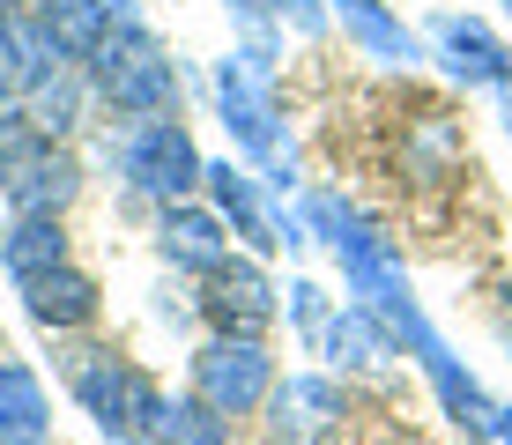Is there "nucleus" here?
Returning a JSON list of instances; mask_svg holds the SVG:
<instances>
[{
    "label": "nucleus",
    "mask_w": 512,
    "mask_h": 445,
    "mask_svg": "<svg viewBox=\"0 0 512 445\" xmlns=\"http://www.w3.org/2000/svg\"><path fill=\"white\" fill-rule=\"evenodd\" d=\"M193 386H201V401L216 408V416H238V408H253L268 394V356L253 342H238V334H223V342L193 364Z\"/></svg>",
    "instance_id": "obj_1"
},
{
    "label": "nucleus",
    "mask_w": 512,
    "mask_h": 445,
    "mask_svg": "<svg viewBox=\"0 0 512 445\" xmlns=\"http://www.w3.org/2000/svg\"><path fill=\"white\" fill-rule=\"evenodd\" d=\"M201 312L216 319L223 334L253 342V334H260V327L275 319L268 275H260V267H245V260H216V267H208V297H201Z\"/></svg>",
    "instance_id": "obj_3"
},
{
    "label": "nucleus",
    "mask_w": 512,
    "mask_h": 445,
    "mask_svg": "<svg viewBox=\"0 0 512 445\" xmlns=\"http://www.w3.org/2000/svg\"><path fill=\"white\" fill-rule=\"evenodd\" d=\"M223 438V416L208 401H193V408H164V445H216Z\"/></svg>",
    "instance_id": "obj_8"
},
{
    "label": "nucleus",
    "mask_w": 512,
    "mask_h": 445,
    "mask_svg": "<svg viewBox=\"0 0 512 445\" xmlns=\"http://www.w3.org/2000/svg\"><path fill=\"white\" fill-rule=\"evenodd\" d=\"M164 253L179 260V267H216L223 260V230L208 223V216H193V208H179V216H164Z\"/></svg>",
    "instance_id": "obj_7"
},
{
    "label": "nucleus",
    "mask_w": 512,
    "mask_h": 445,
    "mask_svg": "<svg viewBox=\"0 0 512 445\" xmlns=\"http://www.w3.org/2000/svg\"><path fill=\"white\" fill-rule=\"evenodd\" d=\"M134 178L149 193H186L193 186V149H186V134L179 127H149L141 134V149H134Z\"/></svg>",
    "instance_id": "obj_5"
},
{
    "label": "nucleus",
    "mask_w": 512,
    "mask_h": 445,
    "mask_svg": "<svg viewBox=\"0 0 512 445\" xmlns=\"http://www.w3.org/2000/svg\"><path fill=\"white\" fill-rule=\"evenodd\" d=\"M0 260H8L15 282H30V275H45V267H67V238H60L52 216H23V230L0 245Z\"/></svg>",
    "instance_id": "obj_6"
},
{
    "label": "nucleus",
    "mask_w": 512,
    "mask_h": 445,
    "mask_svg": "<svg viewBox=\"0 0 512 445\" xmlns=\"http://www.w3.org/2000/svg\"><path fill=\"white\" fill-rule=\"evenodd\" d=\"M23 297H30V319L38 327H90L97 319V282L82 275V267H45V275H30L23 282Z\"/></svg>",
    "instance_id": "obj_4"
},
{
    "label": "nucleus",
    "mask_w": 512,
    "mask_h": 445,
    "mask_svg": "<svg viewBox=\"0 0 512 445\" xmlns=\"http://www.w3.org/2000/svg\"><path fill=\"white\" fill-rule=\"evenodd\" d=\"M0 193H8L23 216H52V208L75 193V164H67L52 141H23V149L0 156Z\"/></svg>",
    "instance_id": "obj_2"
}]
</instances>
